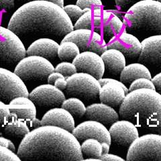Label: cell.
<instances>
[{
  "label": "cell",
  "mask_w": 161,
  "mask_h": 161,
  "mask_svg": "<svg viewBox=\"0 0 161 161\" xmlns=\"http://www.w3.org/2000/svg\"><path fill=\"white\" fill-rule=\"evenodd\" d=\"M54 85L58 89L60 90H65L67 86V81L66 78L61 77L58 79L56 81L54 82Z\"/></svg>",
  "instance_id": "44"
},
{
  "label": "cell",
  "mask_w": 161,
  "mask_h": 161,
  "mask_svg": "<svg viewBox=\"0 0 161 161\" xmlns=\"http://www.w3.org/2000/svg\"><path fill=\"white\" fill-rule=\"evenodd\" d=\"M72 134L80 142L89 138L96 139L102 142H107L111 145L112 138L110 133L105 125L97 121L89 119L75 127Z\"/></svg>",
  "instance_id": "14"
},
{
  "label": "cell",
  "mask_w": 161,
  "mask_h": 161,
  "mask_svg": "<svg viewBox=\"0 0 161 161\" xmlns=\"http://www.w3.org/2000/svg\"><path fill=\"white\" fill-rule=\"evenodd\" d=\"M41 125H53L67 130L69 132L75 127L74 118L72 114L63 108L50 109L41 119Z\"/></svg>",
  "instance_id": "17"
},
{
  "label": "cell",
  "mask_w": 161,
  "mask_h": 161,
  "mask_svg": "<svg viewBox=\"0 0 161 161\" xmlns=\"http://www.w3.org/2000/svg\"><path fill=\"white\" fill-rule=\"evenodd\" d=\"M140 89H151L155 90V87L151 79L147 78H139L134 80L133 82L130 83L128 91L132 92V91Z\"/></svg>",
  "instance_id": "32"
},
{
  "label": "cell",
  "mask_w": 161,
  "mask_h": 161,
  "mask_svg": "<svg viewBox=\"0 0 161 161\" xmlns=\"http://www.w3.org/2000/svg\"><path fill=\"white\" fill-rule=\"evenodd\" d=\"M0 160L20 161L21 159L19 158L18 154L15 153V152L0 145Z\"/></svg>",
  "instance_id": "34"
},
{
  "label": "cell",
  "mask_w": 161,
  "mask_h": 161,
  "mask_svg": "<svg viewBox=\"0 0 161 161\" xmlns=\"http://www.w3.org/2000/svg\"><path fill=\"white\" fill-rule=\"evenodd\" d=\"M126 32L138 39L161 35V2L142 0L130 7L124 16Z\"/></svg>",
  "instance_id": "4"
},
{
  "label": "cell",
  "mask_w": 161,
  "mask_h": 161,
  "mask_svg": "<svg viewBox=\"0 0 161 161\" xmlns=\"http://www.w3.org/2000/svg\"><path fill=\"white\" fill-rule=\"evenodd\" d=\"M28 97L36 106L50 109L61 106L66 99L62 90L49 83L35 87L29 93Z\"/></svg>",
  "instance_id": "10"
},
{
  "label": "cell",
  "mask_w": 161,
  "mask_h": 161,
  "mask_svg": "<svg viewBox=\"0 0 161 161\" xmlns=\"http://www.w3.org/2000/svg\"><path fill=\"white\" fill-rule=\"evenodd\" d=\"M120 116L136 126L161 133V95L151 89L129 92L120 105Z\"/></svg>",
  "instance_id": "3"
},
{
  "label": "cell",
  "mask_w": 161,
  "mask_h": 161,
  "mask_svg": "<svg viewBox=\"0 0 161 161\" xmlns=\"http://www.w3.org/2000/svg\"><path fill=\"white\" fill-rule=\"evenodd\" d=\"M61 108L67 110L75 117H82L86 112V107L81 99L71 97L65 99L61 105Z\"/></svg>",
  "instance_id": "28"
},
{
  "label": "cell",
  "mask_w": 161,
  "mask_h": 161,
  "mask_svg": "<svg viewBox=\"0 0 161 161\" xmlns=\"http://www.w3.org/2000/svg\"><path fill=\"white\" fill-rule=\"evenodd\" d=\"M30 131L27 121L18 118L16 115L13 113H11L8 122L3 125L5 135L9 137L22 139Z\"/></svg>",
  "instance_id": "25"
},
{
  "label": "cell",
  "mask_w": 161,
  "mask_h": 161,
  "mask_svg": "<svg viewBox=\"0 0 161 161\" xmlns=\"http://www.w3.org/2000/svg\"><path fill=\"white\" fill-rule=\"evenodd\" d=\"M54 70V67L49 60L35 55H26L15 66L14 72L24 82H44Z\"/></svg>",
  "instance_id": "5"
},
{
  "label": "cell",
  "mask_w": 161,
  "mask_h": 161,
  "mask_svg": "<svg viewBox=\"0 0 161 161\" xmlns=\"http://www.w3.org/2000/svg\"><path fill=\"white\" fill-rule=\"evenodd\" d=\"M16 1L18 2V3H28L30 2H33V1H48V2L56 3L62 8L64 7V0H16Z\"/></svg>",
  "instance_id": "45"
},
{
  "label": "cell",
  "mask_w": 161,
  "mask_h": 161,
  "mask_svg": "<svg viewBox=\"0 0 161 161\" xmlns=\"http://www.w3.org/2000/svg\"><path fill=\"white\" fill-rule=\"evenodd\" d=\"M74 29H89L93 28L92 10L85 12L73 25Z\"/></svg>",
  "instance_id": "30"
},
{
  "label": "cell",
  "mask_w": 161,
  "mask_h": 161,
  "mask_svg": "<svg viewBox=\"0 0 161 161\" xmlns=\"http://www.w3.org/2000/svg\"><path fill=\"white\" fill-rule=\"evenodd\" d=\"M26 56L23 42L8 28L0 26V64L10 69Z\"/></svg>",
  "instance_id": "6"
},
{
  "label": "cell",
  "mask_w": 161,
  "mask_h": 161,
  "mask_svg": "<svg viewBox=\"0 0 161 161\" xmlns=\"http://www.w3.org/2000/svg\"><path fill=\"white\" fill-rule=\"evenodd\" d=\"M76 5L82 9L89 8L92 10L95 8H102L103 3L102 0H77Z\"/></svg>",
  "instance_id": "35"
},
{
  "label": "cell",
  "mask_w": 161,
  "mask_h": 161,
  "mask_svg": "<svg viewBox=\"0 0 161 161\" xmlns=\"http://www.w3.org/2000/svg\"><path fill=\"white\" fill-rule=\"evenodd\" d=\"M139 63L144 64L154 75L161 72V35L150 36L142 42Z\"/></svg>",
  "instance_id": "11"
},
{
  "label": "cell",
  "mask_w": 161,
  "mask_h": 161,
  "mask_svg": "<svg viewBox=\"0 0 161 161\" xmlns=\"http://www.w3.org/2000/svg\"><path fill=\"white\" fill-rule=\"evenodd\" d=\"M8 105L11 113L16 115L18 118L30 122L36 118V106L28 97H15Z\"/></svg>",
  "instance_id": "20"
},
{
  "label": "cell",
  "mask_w": 161,
  "mask_h": 161,
  "mask_svg": "<svg viewBox=\"0 0 161 161\" xmlns=\"http://www.w3.org/2000/svg\"><path fill=\"white\" fill-rule=\"evenodd\" d=\"M80 53L77 44L70 41L60 42L58 48V57L62 61L73 62Z\"/></svg>",
  "instance_id": "27"
},
{
  "label": "cell",
  "mask_w": 161,
  "mask_h": 161,
  "mask_svg": "<svg viewBox=\"0 0 161 161\" xmlns=\"http://www.w3.org/2000/svg\"><path fill=\"white\" fill-rule=\"evenodd\" d=\"M21 160H83L79 141L72 132L53 125L34 128L22 139Z\"/></svg>",
  "instance_id": "2"
},
{
  "label": "cell",
  "mask_w": 161,
  "mask_h": 161,
  "mask_svg": "<svg viewBox=\"0 0 161 161\" xmlns=\"http://www.w3.org/2000/svg\"><path fill=\"white\" fill-rule=\"evenodd\" d=\"M63 9L67 13L73 24V22H76L77 19L84 14L83 10L77 5H67L63 7Z\"/></svg>",
  "instance_id": "33"
},
{
  "label": "cell",
  "mask_w": 161,
  "mask_h": 161,
  "mask_svg": "<svg viewBox=\"0 0 161 161\" xmlns=\"http://www.w3.org/2000/svg\"><path fill=\"white\" fill-rule=\"evenodd\" d=\"M93 26L95 30H99L102 27V12L101 8L92 9Z\"/></svg>",
  "instance_id": "37"
},
{
  "label": "cell",
  "mask_w": 161,
  "mask_h": 161,
  "mask_svg": "<svg viewBox=\"0 0 161 161\" xmlns=\"http://www.w3.org/2000/svg\"><path fill=\"white\" fill-rule=\"evenodd\" d=\"M102 27L104 36L112 38L121 33L124 22L115 10H104L102 12Z\"/></svg>",
  "instance_id": "22"
},
{
  "label": "cell",
  "mask_w": 161,
  "mask_h": 161,
  "mask_svg": "<svg viewBox=\"0 0 161 161\" xmlns=\"http://www.w3.org/2000/svg\"><path fill=\"white\" fill-rule=\"evenodd\" d=\"M117 6L122 10H128L133 5L142 0H115Z\"/></svg>",
  "instance_id": "38"
},
{
  "label": "cell",
  "mask_w": 161,
  "mask_h": 161,
  "mask_svg": "<svg viewBox=\"0 0 161 161\" xmlns=\"http://www.w3.org/2000/svg\"><path fill=\"white\" fill-rule=\"evenodd\" d=\"M30 122L31 123V125H32L33 128H38V127L40 126V125H41V121H40V119H38L36 118H34L32 121H30Z\"/></svg>",
  "instance_id": "47"
},
{
  "label": "cell",
  "mask_w": 161,
  "mask_h": 161,
  "mask_svg": "<svg viewBox=\"0 0 161 161\" xmlns=\"http://www.w3.org/2000/svg\"><path fill=\"white\" fill-rule=\"evenodd\" d=\"M85 115L89 119L97 121L105 125H111L119 118L116 111L110 105L103 103L88 105L86 108Z\"/></svg>",
  "instance_id": "18"
},
{
  "label": "cell",
  "mask_w": 161,
  "mask_h": 161,
  "mask_svg": "<svg viewBox=\"0 0 161 161\" xmlns=\"http://www.w3.org/2000/svg\"><path fill=\"white\" fill-rule=\"evenodd\" d=\"M139 78L152 79L150 70L140 63L125 65L120 73V80L125 85H130L134 80Z\"/></svg>",
  "instance_id": "24"
},
{
  "label": "cell",
  "mask_w": 161,
  "mask_h": 161,
  "mask_svg": "<svg viewBox=\"0 0 161 161\" xmlns=\"http://www.w3.org/2000/svg\"><path fill=\"white\" fill-rule=\"evenodd\" d=\"M154 85L155 91L161 95V72L156 74L153 78L151 79Z\"/></svg>",
  "instance_id": "40"
},
{
  "label": "cell",
  "mask_w": 161,
  "mask_h": 161,
  "mask_svg": "<svg viewBox=\"0 0 161 161\" xmlns=\"http://www.w3.org/2000/svg\"><path fill=\"white\" fill-rule=\"evenodd\" d=\"M112 141L122 147H127L139 137L137 126L127 119L117 120L111 125L109 130Z\"/></svg>",
  "instance_id": "16"
},
{
  "label": "cell",
  "mask_w": 161,
  "mask_h": 161,
  "mask_svg": "<svg viewBox=\"0 0 161 161\" xmlns=\"http://www.w3.org/2000/svg\"><path fill=\"white\" fill-rule=\"evenodd\" d=\"M96 32L89 29H74L64 36L61 42L70 41L77 44L80 52L89 51L91 42Z\"/></svg>",
  "instance_id": "23"
},
{
  "label": "cell",
  "mask_w": 161,
  "mask_h": 161,
  "mask_svg": "<svg viewBox=\"0 0 161 161\" xmlns=\"http://www.w3.org/2000/svg\"><path fill=\"white\" fill-rule=\"evenodd\" d=\"M157 1H158V2H161V0H157Z\"/></svg>",
  "instance_id": "48"
},
{
  "label": "cell",
  "mask_w": 161,
  "mask_h": 161,
  "mask_svg": "<svg viewBox=\"0 0 161 161\" xmlns=\"http://www.w3.org/2000/svg\"><path fill=\"white\" fill-rule=\"evenodd\" d=\"M126 160H161V135L155 133L139 136L129 147Z\"/></svg>",
  "instance_id": "8"
},
{
  "label": "cell",
  "mask_w": 161,
  "mask_h": 161,
  "mask_svg": "<svg viewBox=\"0 0 161 161\" xmlns=\"http://www.w3.org/2000/svg\"><path fill=\"white\" fill-rule=\"evenodd\" d=\"M73 63L77 72L89 74L98 80L103 77L105 73V65L101 55L92 51L80 53Z\"/></svg>",
  "instance_id": "15"
},
{
  "label": "cell",
  "mask_w": 161,
  "mask_h": 161,
  "mask_svg": "<svg viewBox=\"0 0 161 161\" xmlns=\"http://www.w3.org/2000/svg\"><path fill=\"white\" fill-rule=\"evenodd\" d=\"M15 0H0V12L8 11L13 8Z\"/></svg>",
  "instance_id": "39"
},
{
  "label": "cell",
  "mask_w": 161,
  "mask_h": 161,
  "mask_svg": "<svg viewBox=\"0 0 161 161\" xmlns=\"http://www.w3.org/2000/svg\"><path fill=\"white\" fill-rule=\"evenodd\" d=\"M99 160H118V161H124L125 160L122 158L119 157V156L114 155L112 154H109V153L105 154H102L100 157Z\"/></svg>",
  "instance_id": "43"
},
{
  "label": "cell",
  "mask_w": 161,
  "mask_h": 161,
  "mask_svg": "<svg viewBox=\"0 0 161 161\" xmlns=\"http://www.w3.org/2000/svg\"><path fill=\"white\" fill-rule=\"evenodd\" d=\"M65 92L69 97H77L83 102H91L99 96L101 85L98 79L87 73L77 72L67 77Z\"/></svg>",
  "instance_id": "7"
},
{
  "label": "cell",
  "mask_w": 161,
  "mask_h": 161,
  "mask_svg": "<svg viewBox=\"0 0 161 161\" xmlns=\"http://www.w3.org/2000/svg\"><path fill=\"white\" fill-rule=\"evenodd\" d=\"M98 80L102 86L99 92L101 103L112 107L121 105L129 92L125 85L119 80L109 78H101Z\"/></svg>",
  "instance_id": "12"
},
{
  "label": "cell",
  "mask_w": 161,
  "mask_h": 161,
  "mask_svg": "<svg viewBox=\"0 0 161 161\" xmlns=\"http://www.w3.org/2000/svg\"><path fill=\"white\" fill-rule=\"evenodd\" d=\"M61 77H64L63 75L62 74H60V73L58 72H57V71H54L52 72L51 73H50L48 77L47 78V82L49 84H51V85H54V82L56 81V80L59 79V78H61Z\"/></svg>",
  "instance_id": "42"
},
{
  "label": "cell",
  "mask_w": 161,
  "mask_h": 161,
  "mask_svg": "<svg viewBox=\"0 0 161 161\" xmlns=\"http://www.w3.org/2000/svg\"><path fill=\"white\" fill-rule=\"evenodd\" d=\"M80 149L83 155L87 157L84 160H99L102 154V143L96 139L85 140L80 144Z\"/></svg>",
  "instance_id": "26"
},
{
  "label": "cell",
  "mask_w": 161,
  "mask_h": 161,
  "mask_svg": "<svg viewBox=\"0 0 161 161\" xmlns=\"http://www.w3.org/2000/svg\"><path fill=\"white\" fill-rule=\"evenodd\" d=\"M54 71H57L62 74L64 78H67L71 76L73 74L77 72V70L75 65L71 62L63 61L54 67Z\"/></svg>",
  "instance_id": "31"
},
{
  "label": "cell",
  "mask_w": 161,
  "mask_h": 161,
  "mask_svg": "<svg viewBox=\"0 0 161 161\" xmlns=\"http://www.w3.org/2000/svg\"><path fill=\"white\" fill-rule=\"evenodd\" d=\"M0 145L2 146V147L9 148V150H12L13 152L16 151V147H15V145L12 142V141L5 137H0Z\"/></svg>",
  "instance_id": "41"
},
{
  "label": "cell",
  "mask_w": 161,
  "mask_h": 161,
  "mask_svg": "<svg viewBox=\"0 0 161 161\" xmlns=\"http://www.w3.org/2000/svg\"><path fill=\"white\" fill-rule=\"evenodd\" d=\"M59 44L56 40L49 38H40L35 40L26 50V55L39 56L48 60L58 57Z\"/></svg>",
  "instance_id": "19"
},
{
  "label": "cell",
  "mask_w": 161,
  "mask_h": 161,
  "mask_svg": "<svg viewBox=\"0 0 161 161\" xmlns=\"http://www.w3.org/2000/svg\"><path fill=\"white\" fill-rule=\"evenodd\" d=\"M107 50L108 45L105 40L102 38L99 34L96 32L92 42L90 44L89 51H92L101 55Z\"/></svg>",
  "instance_id": "29"
},
{
  "label": "cell",
  "mask_w": 161,
  "mask_h": 161,
  "mask_svg": "<svg viewBox=\"0 0 161 161\" xmlns=\"http://www.w3.org/2000/svg\"><path fill=\"white\" fill-rule=\"evenodd\" d=\"M102 154H108L110 148V144L107 142H102Z\"/></svg>",
  "instance_id": "46"
},
{
  "label": "cell",
  "mask_w": 161,
  "mask_h": 161,
  "mask_svg": "<svg viewBox=\"0 0 161 161\" xmlns=\"http://www.w3.org/2000/svg\"><path fill=\"white\" fill-rule=\"evenodd\" d=\"M103 59L105 70L114 77H117L126 65V60L124 55L119 50L110 48L101 54Z\"/></svg>",
  "instance_id": "21"
},
{
  "label": "cell",
  "mask_w": 161,
  "mask_h": 161,
  "mask_svg": "<svg viewBox=\"0 0 161 161\" xmlns=\"http://www.w3.org/2000/svg\"><path fill=\"white\" fill-rule=\"evenodd\" d=\"M28 89L24 82L9 69L0 67V101L7 104L19 96L28 97Z\"/></svg>",
  "instance_id": "9"
},
{
  "label": "cell",
  "mask_w": 161,
  "mask_h": 161,
  "mask_svg": "<svg viewBox=\"0 0 161 161\" xmlns=\"http://www.w3.org/2000/svg\"><path fill=\"white\" fill-rule=\"evenodd\" d=\"M108 49L114 48L119 50L125 58L131 60L138 58L142 51V45L140 40L132 34L123 32L111 38Z\"/></svg>",
  "instance_id": "13"
},
{
  "label": "cell",
  "mask_w": 161,
  "mask_h": 161,
  "mask_svg": "<svg viewBox=\"0 0 161 161\" xmlns=\"http://www.w3.org/2000/svg\"><path fill=\"white\" fill-rule=\"evenodd\" d=\"M11 112L7 103L0 101V126L3 127L9 119Z\"/></svg>",
  "instance_id": "36"
},
{
  "label": "cell",
  "mask_w": 161,
  "mask_h": 161,
  "mask_svg": "<svg viewBox=\"0 0 161 161\" xmlns=\"http://www.w3.org/2000/svg\"><path fill=\"white\" fill-rule=\"evenodd\" d=\"M8 28L24 42L49 38L61 42L74 30L73 24L63 8L48 1L24 3L14 13Z\"/></svg>",
  "instance_id": "1"
}]
</instances>
